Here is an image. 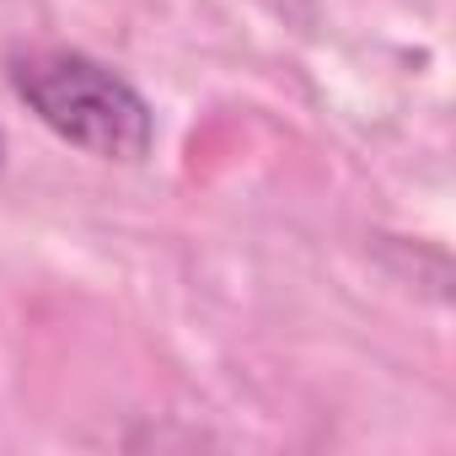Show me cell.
I'll return each instance as SVG.
<instances>
[{
  "label": "cell",
  "instance_id": "6da1fadb",
  "mask_svg": "<svg viewBox=\"0 0 456 456\" xmlns=\"http://www.w3.org/2000/svg\"><path fill=\"white\" fill-rule=\"evenodd\" d=\"M12 97L70 151L140 167L156 151V108L151 97L108 60L70 44H17L6 54Z\"/></svg>",
  "mask_w": 456,
  "mask_h": 456
},
{
  "label": "cell",
  "instance_id": "7a4b0ae2",
  "mask_svg": "<svg viewBox=\"0 0 456 456\" xmlns=\"http://www.w3.org/2000/svg\"><path fill=\"white\" fill-rule=\"evenodd\" d=\"M0 167H6V134H0Z\"/></svg>",
  "mask_w": 456,
  "mask_h": 456
}]
</instances>
